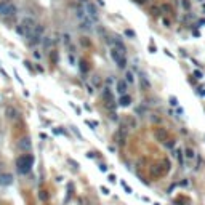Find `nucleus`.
Here are the masks:
<instances>
[{"label": "nucleus", "mask_w": 205, "mask_h": 205, "mask_svg": "<svg viewBox=\"0 0 205 205\" xmlns=\"http://www.w3.org/2000/svg\"><path fill=\"white\" fill-rule=\"evenodd\" d=\"M125 79H127V82H128V83H133V82H135V79H133V74L130 72V71L125 74Z\"/></svg>", "instance_id": "nucleus-19"}, {"label": "nucleus", "mask_w": 205, "mask_h": 205, "mask_svg": "<svg viewBox=\"0 0 205 205\" xmlns=\"http://www.w3.org/2000/svg\"><path fill=\"white\" fill-rule=\"evenodd\" d=\"M34 165V157L31 154H23L16 159V170L19 175H27Z\"/></svg>", "instance_id": "nucleus-2"}, {"label": "nucleus", "mask_w": 205, "mask_h": 205, "mask_svg": "<svg viewBox=\"0 0 205 205\" xmlns=\"http://www.w3.org/2000/svg\"><path fill=\"white\" fill-rule=\"evenodd\" d=\"M162 10H165V11H170V7H168V5H162Z\"/></svg>", "instance_id": "nucleus-24"}, {"label": "nucleus", "mask_w": 205, "mask_h": 205, "mask_svg": "<svg viewBox=\"0 0 205 205\" xmlns=\"http://www.w3.org/2000/svg\"><path fill=\"white\" fill-rule=\"evenodd\" d=\"M194 77H196V79H199V80H200L202 77H204V74H202L200 71H196V72H194Z\"/></svg>", "instance_id": "nucleus-22"}, {"label": "nucleus", "mask_w": 205, "mask_h": 205, "mask_svg": "<svg viewBox=\"0 0 205 205\" xmlns=\"http://www.w3.org/2000/svg\"><path fill=\"white\" fill-rule=\"evenodd\" d=\"M183 152H184L186 159H194V157H196V152H194V149H192V148H186Z\"/></svg>", "instance_id": "nucleus-16"}, {"label": "nucleus", "mask_w": 205, "mask_h": 205, "mask_svg": "<svg viewBox=\"0 0 205 205\" xmlns=\"http://www.w3.org/2000/svg\"><path fill=\"white\" fill-rule=\"evenodd\" d=\"M37 26H39V24H37L32 18H24V19H23L19 24H18L16 31H18V34H19V35H23L24 39H27V40H29V39L34 35Z\"/></svg>", "instance_id": "nucleus-1"}, {"label": "nucleus", "mask_w": 205, "mask_h": 205, "mask_svg": "<svg viewBox=\"0 0 205 205\" xmlns=\"http://www.w3.org/2000/svg\"><path fill=\"white\" fill-rule=\"evenodd\" d=\"M119 104L124 106V108H127V106L132 104V98H130V95H124V96H120V99H119Z\"/></svg>", "instance_id": "nucleus-13"}, {"label": "nucleus", "mask_w": 205, "mask_h": 205, "mask_svg": "<svg viewBox=\"0 0 205 205\" xmlns=\"http://www.w3.org/2000/svg\"><path fill=\"white\" fill-rule=\"evenodd\" d=\"M140 83H141V88H143V90H149V88H151V83H149V80L146 79L144 75L140 77Z\"/></svg>", "instance_id": "nucleus-15"}, {"label": "nucleus", "mask_w": 205, "mask_h": 205, "mask_svg": "<svg viewBox=\"0 0 205 205\" xmlns=\"http://www.w3.org/2000/svg\"><path fill=\"white\" fill-rule=\"evenodd\" d=\"M125 35L130 37V39H135L136 34H135V31H132V29H125Z\"/></svg>", "instance_id": "nucleus-18"}, {"label": "nucleus", "mask_w": 205, "mask_h": 205, "mask_svg": "<svg viewBox=\"0 0 205 205\" xmlns=\"http://www.w3.org/2000/svg\"><path fill=\"white\" fill-rule=\"evenodd\" d=\"M19 148L23 149V151H31V140H29V138H26V140H21Z\"/></svg>", "instance_id": "nucleus-14"}, {"label": "nucleus", "mask_w": 205, "mask_h": 205, "mask_svg": "<svg viewBox=\"0 0 205 205\" xmlns=\"http://www.w3.org/2000/svg\"><path fill=\"white\" fill-rule=\"evenodd\" d=\"M11 180H13V176L10 173H2V175H0V183L5 186H8L10 183H11Z\"/></svg>", "instance_id": "nucleus-12"}, {"label": "nucleus", "mask_w": 205, "mask_h": 205, "mask_svg": "<svg viewBox=\"0 0 205 205\" xmlns=\"http://www.w3.org/2000/svg\"><path fill=\"white\" fill-rule=\"evenodd\" d=\"M127 90H128V85H127V82H125V80H117V93H119L120 96L127 95Z\"/></svg>", "instance_id": "nucleus-9"}, {"label": "nucleus", "mask_w": 205, "mask_h": 205, "mask_svg": "<svg viewBox=\"0 0 205 205\" xmlns=\"http://www.w3.org/2000/svg\"><path fill=\"white\" fill-rule=\"evenodd\" d=\"M175 157L178 159L180 164H183V151H181V149H176V151H175Z\"/></svg>", "instance_id": "nucleus-17"}, {"label": "nucleus", "mask_w": 205, "mask_h": 205, "mask_svg": "<svg viewBox=\"0 0 205 205\" xmlns=\"http://www.w3.org/2000/svg\"><path fill=\"white\" fill-rule=\"evenodd\" d=\"M154 136H156L159 141H162V143H167V141H168V133H167V130H164V128H157L156 132H154Z\"/></svg>", "instance_id": "nucleus-7"}, {"label": "nucleus", "mask_w": 205, "mask_h": 205, "mask_svg": "<svg viewBox=\"0 0 205 205\" xmlns=\"http://www.w3.org/2000/svg\"><path fill=\"white\" fill-rule=\"evenodd\" d=\"M83 8H85V11H87V15H88V18L93 21V23H96L98 19H99V13H98V10H96V7L93 3H87L83 5Z\"/></svg>", "instance_id": "nucleus-6"}, {"label": "nucleus", "mask_w": 205, "mask_h": 205, "mask_svg": "<svg viewBox=\"0 0 205 205\" xmlns=\"http://www.w3.org/2000/svg\"><path fill=\"white\" fill-rule=\"evenodd\" d=\"M75 18H77V21H79L80 29H83V31H91L93 29V24H95V23L88 18V15H87V11H85V8H83V5H79L75 8Z\"/></svg>", "instance_id": "nucleus-3"}, {"label": "nucleus", "mask_w": 205, "mask_h": 205, "mask_svg": "<svg viewBox=\"0 0 205 205\" xmlns=\"http://www.w3.org/2000/svg\"><path fill=\"white\" fill-rule=\"evenodd\" d=\"M111 58L114 59V63H116L119 67L124 69L125 66H127V58H125V55H124V53H120L119 50H116V48L111 50Z\"/></svg>", "instance_id": "nucleus-5"}, {"label": "nucleus", "mask_w": 205, "mask_h": 205, "mask_svg": "<svg viewBox=\"0 0 205 205\" xmlns=\"http://www.w3.org/2000/svg\"><path fill=\"white\" fill-rule=\"evenodd\" d=\"M39 199H40L42 202H45L47 199H48V194L45 192V191H40V194H39Z\"/></svg>", "instance_id": "nucleus-20"}, {"label": "nucleus", "mask_w": 205, "mask_h": 205, "mask_svg": "<svg viewBox=\"0 0 205 205\" xmlns=\"http://www.w3.org/2000/svg\"><path fill=\"white\" fill-rule=\"evenodd\" d=\"M170 103H172V106H178V99H176L175 96L170 98Z\"/></svg>", "instance_id": "nucleus-23"}, {"label": "nucleus", "mask_w": 205, "mask_h": 205, "mask_svg": "<svg viewBox=\"0 0 205 205\" xmlns=\"http://www.w3.org/2000/svg\"><path fill=\"white\" fill-rule=\"evenodd\" d=\"M103 99L106 101V104H112L114 103V96H112L111 88H104L103 90Z\"/></svg>", "instance_id": "nucleus-10"}, {"label": "nucleus", "mask_w": 205, "mask_h": 205, "mask_svg": "<svg viewBox=\"0 0 205 205\" xmlns=\"http://www.w3.org/2000/svg\"><path fill=\"white\" fill-rule=\"evenodd\" d=\"M116 140H117V143H119L120 146L125 144V140H127V133H125V128H124V127H120V128H119V132L116 133Z\"/></svg>", "instance_id": "nucleus-8"}, {"label": "nucleus", "mask_w": 205, "mask_h": 205, "mask_svg": "<svg viewBox=\"0 0 205 205\" xmlns=\"http://www.w3.org/2000/svg\"><path fill=\"white\" fill-rule=\"evenodd\" d=\"M151 11H152L154 16H159V15H160V8H157V7H152V8H151Z\"/></svg>", "instance_id": "nucleus-21"}, {"label": "nucleus", "mask_w": 205, "mask_h": 205, "mask_svg": "<svg viewBox=\"0 0 205 205\" xmlns=\"http://www.w3.org/2000/svg\"><path fill=\"white\" fill-rule=\"evenodd\" d=\"M7 114H8V119L10 120H19V112H18L16 109H13L11 106L7 108Z\"/></svg>", "instance_id": "nucleus-11"}, {"label": "nucleus", "mask_w": 205, "mask_h": 205, "mask_svg": "<svg viewBox=\"0 0 205 205\" xmlns=\"http://www.w3.org/2000/svg\"><path fill=\"white\" fill-rule=\"evenodd\" d=\"M16 15V7L15 3H11L10 0H3L0 2V16L2 18H11Z\"/></svg>", "instance_id": "nucleus-4"}]
</instances>
